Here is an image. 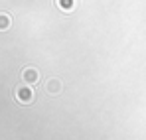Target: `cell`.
<instances>
[{
	"instance_id": "obj_1",
	"label": "cell",
	"mask_w": 146,
	"mask_h": 140,
	"mask_svg": "<svg viewBox=\"0 0 146 140\" xmlns=\"http://www.w3.org/2000/svg\"><path fill=\"white\" fill-rule=\"evenodd\" d=\"M16 99L20 103H32L34 101V93H32L30 87H20V89H16Z\"/></svg>"
},
{
	"instance_id": "obj_2",
	"label": "cell",
	"mask_w": 146,
	"mask_h": 140,
	"mask_svg": "<svg viewBox=\"0 0 146 140\" xmlns=\"http://www.w3.org/2000/svg\"><path fill=\"white\" fill-rule=\"evenodd\" d=\"M22 77H24L26 83H30V85H36V83H38V79H40V73L34 69V67H28V69H24Z\"/></svg>"
},
{
	"instance_id": "obj_4",
	"label": "cell",
	"mask_w": 146,
	"mask_h": 140,
	"mask_svg": "<svg viewBox=\"0 0 146 140\" xmlns=\"http://www.w3.org/2000/svg\"><path fill=\"white\" fill-rule=\"evenodd\" d=\"M59 89H61V87H59V81L53 79V81H49V83H48V91H51V93H57Z\"/></svg>"
},
{
	"instance_id": "obj_3",
	"label": "cell",
	"mask_w": 146,
	"mask_h": 140,
	"mask_svg": "<svg viewBox=\"0 0 146 140\" xmlns=\"http://www.w3.org/2000/svg\"><path fill=\"white\" fill-rule=\"evenodd\" d=\"M10 28V16L8 14H0V32Z\"/></svg>"
}]
</instances>
